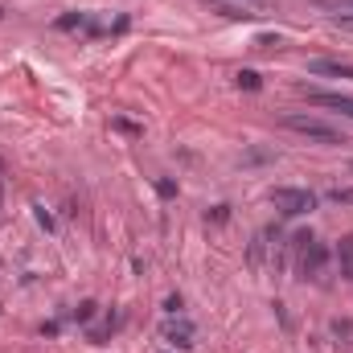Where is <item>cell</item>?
I'll return each mask as SVG.
<instances>
[{"label": "cell", "mask_w": 353, "mask_h": 353, "mask_svg": "<svg viewBox=\"0 0 353 353\" xmlns=\"http://www.w3.org/2000/svg\"><path fill=\"white\" fill-rule=\"evenodd\" d=\"M271 201H275V210L288 214V218H300V214H312V210H316V193H312V189H296V185L271 189Z\"/></svg>", "instance_id": "2"}, {"label": "cell", "mask_w": 353, "mask_h": 353, "mask_svg": "<svg viewBox=\"0 0 353 353\" xmlns=\"http://www.w3.org/2000/svg\"><path fill=\"white\" fill-rule=\"evenodd\" d=\"M341 267H345V279H353V239L341 243Z\"/></svg>", "instance_id": "8"}, {"label": "cell", "mask_w": 353, "mask_h": 353, "mask_svg": "<svg viewBox=\"0 0 353 353\" xmlns=\"http://www.w3.org/2000/svg\"><path fill=\"white\" fill-rule=\"evenodd\" d=\"M165 333H169V341H173V345H193V341H189V337H193V329H189V325H169Z\"/></svg>", "instance_id": "6"}, {"label": "cell", "mask_w": 353, "mask_h": 353, "mask_svg": "<svg viewBox=\"0 0 353 353\" xmlns=\"http://www.w3.org/2000/svg\"><path fill=\"white\" fill-rule=\"evenodd\" d=\"M267 161H275V152H271V148H251V152L243 157V165H267Z\"/></svg>", "instance_id": "7"}, {"label": "cell", "mask_w": 353, "mask_h": 353, "mask_svg": "<svg viewBox=\"0 0 353 353\" xmlns=\"http://www.w3.org/2000/svg\"><path fill=\"white\" fill-rule=\"evenodd\" d=\"M333 201H353V189H333Z\"/></svg>", "instance_id": "11"}, {"label": "cell", "mask_w": 353, "mask_h": 353, "mask_svg": "<svg viewBox=\"0 0 353 353\" xmlns=\"http://www.w3.org/2000/svg\"><path fill=\"white\" fill-rule=\"evenodd\" d=\"M337 25L341 29H353V12H337Z\"/></svg>", "instance_id": "12"}, {"label": "cell", "mask_w": 353, "mask_h": 353, "mask_svg": "<svg viewBox=\"0 0 353 353\" xmlns=\"http://www.w3.org/2000/svg\"><path fill=\"white\" fill-rule=\"evenodd\" d=\"M279 123H283L288 132H296V136L312 140V144H345V136H341L329 119H316V115H304V111H288Z\"/></svg>", "instance_id": "1"}, {"label": "cell", "mask_w": 353, "mask_h": 353, "mask_svg": "<svg viewBox=\"0 0 353 353\" xmlns=\"http://www.w3.org/2000/svg\"><path fill=\"white\" fill-rule=\"evenodd\" d=\"M341 8H350V12H353V0H341Z\"/></svg>", "instance_id": "13"}, {"label": "cell", "mask_w": 353, "mask_h": 353, "mask_svg": "<svg viewBox=\"0 0 353 353\" xmlns=\"http://www.w3.org/2000/svg\"><path fill=\"white\" fill-rule=\"evenodd\" d=\"M325 259H329V251H325V247H308V255H304V271H308V275H312V271H321Z\"/></svg>", "instance_id": "5"}, {"label": "cell", "mask_w": 353, "mask_h": 353, "mask_svg": "<svg viewBox=\"0 0 353 353\" xmlns=\"http://www.w3.org/2000/svg\"><path fill=\"white\" fill-rule=\"evenodd\" d=\"M350 169H353V165H350Z\"/></svg>", "instance_id": "14"}, {"label": "cell", "mask_w": 353, "mask_h": 353, "mask_svg": "<svg viewBox=\"0 0 353 353\" xmlns=\"http://www.w3.org/2000/svg\"><path fill=\"white\" fill-rule=\"evenodd\" d=\"M308 103L329 107V111H341V115L353 119V94H341V90H308Z\"/></svg>", "instance_id": "3"}, {"label": "cell", "mask_w": 353, "mask_h": 353, "mask_svg": "<svg viewBox=\"0 0 353 353\" xmlns=\"http://www.w3.org/2000/svg\"><path fill=\"white\" fill-rule=\"evenodd\" d=\"M239 87H247V90H259V74H255V70H243V74H239Z\"/></svg>", "instance_id": "9"}, {"label": "cell", "mask_w": 353, "mask_h": 353, "mask_svg": "<svg viewBox=\"0 0 353 353\" xmlns=\"http://www.w3.org/2000/svg\"><path fill=\"white\" fill-rule=\"evenodd\" d=\"M308 70H312V74H329V79H353L350 62H329V58H316Z\"/></svg>", "instance_id": "4"}, {"label": "cell", "mask_w": 353, "mask_h": 353, "mask_svg": "<svg viewBox=\"0 0 353 353\" xmlns=\"http://www.w3.org/2000/svg\"><path fill=\"white\" fill-rule=\"evenodd\" d=\"M74 25H83V12H79V17L70 12V17H62V21H58V29H74Z\"/></svg>", "instance_id": "10"}]
</instances>
